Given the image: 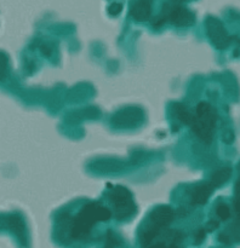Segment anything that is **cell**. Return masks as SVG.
<instances>
[{
	"instance_id": "2",
	"label": "cell",
	"mask_w": 240,
	"mask_h": 248,
	"mask_svg": "<svg viewBox=\"0 0 240 248\" xmlns=\"http://www.w3.org/2000/svg\"><path fill=\"white\" fill-rule=\"evenodd\" d=\"M217 114L216 110L206 102H200L196 107V115L193 116L191 127L193 132L206 144H210L213 138Z\"/></svg>"
},
{
	"instance_id": "10",
	"label": "cell",
	"mask_w": 240,
	"mask_h": 248,
	"mask_svg": "<svg viewBox=\"0 0 240 248\" xmlns=\"http://www.w3.org/2000/svg\"><path fill=\"white\" fill-rule=\"evenodd\" d=\"M230 174H232V169L230 167H224V169H221L220 171L215 172L213 176L211 177L210 184L213 188H218L222 184H224L228 179L230 178Z\"/></svg>"
},
{
	"instance_id": "13",
	"label": "cell",
	"mask_w": 240,
	"mask_h": 248,
	"mask_svg": "<svg viewBox=\"0 0 240 248\" xmlns=\"http://www.w3.org/2000/svg\"><path fill=\"white\" fill-rule=\"evenodd\" d=\"M228 237L230 239V241H240V218L238 222H235L234 224L230 228V232H228Z\"/></svg>"
},
{
	"instance_id": "1",
	"label": "cell",
	"mask_w": 240,
	"mask_h": 248,
	"mask_svg": "<svg viewBox=\"0 0 240 248\" xmlns=\"http://www.w3.org/2000/svg\"><path fill=\"white\" fill-rule=\"evenodd\" d=\"M112 213L108 208L98 205V203H86L82 207L81 212L74 218L72 228H70V236L75 240H82L90 234L92 227L96 222L108 220Z\"/></svg>"
},
{
	"instance_id": "16",
	"label": "cell",
	"mask_w": 240,
	"mask_h": 248,
	"mask_svg": "<svg viewBox=\"0 0 240 248\" xmlns=\"http://www.w3.org/2000/svg\"><path fill=\"white\" fill-rule=\"evenodd\" d=\"M121 9H123V6H121V4H118V2H114V4H112L111 6H109L108 12H109V14H111V15H113V16H115V15L120 14Z\"/></svg>"
},
{
	"instance_id": "17",
	"label": "cell",
	"mask_w": 240,
	"mask_h": 248,
	"mask_svg": "<svg viewBox=\"0 0 240 248\" xmlns=\"http://www.w3.org/2000/svg\"><path fill=\"white\" fill-rule=\"evenodd\" d=\"M194 239H195V244L199 245L203 242V240L205 239V230L204 229H200L198 230V232H195V236H194Z\"/></svg>"
},
{
	"instance_id": "7",
	"label": "cell",
	"mask_w": 240,
	"mask_h": 248,
	"mask_svg": "<svg viewBox=\"0 0 240 248\" xmlns=\"http://www.w3.org/2000/svg\"><path fill=\"white\" fill-rule=\"evenodd\" d=\"M175 212L169 206H159L155 208L150 215V222L153 227L161 229V228L167 227L170 223L174 220Z\"/></svg>"
},
{
	"instance_id": "15",
	"label": "cell",
	"mask_w": 240,
	"mask_h": 248,
	"mask_svg": "<svg viewBox=\"0 0 240 248\" xmlns=\"http://www.w3.org/2000/svg\"><path fill=\"white\" fill-rule=\"evenodd\" d=\"M118 246V239H116L115 235L113 234V232L109 230L108 232H107V245H106V248H115Z\"/></svg>"
},
{
	"instance_id": "20",
	"label": "cell",
	"mask_w": 240,
	"mask_h": 248,
	"mask_svg": "<svg viewBox=\"0 0 240 248\" xmlns=\"http://www.w3.org/2000/svg\"><path fill=\"white\" fill-rule=\"evenodd\" d=\"M235 211H237L238 216L240 218V196H238L237 200H235Z\"/></svg>"
},
{
	"instance_id": "18",
	"label": "cell",
	"mask_w": 240,
	"mask_h": 248,
	"mask_svg": "<svg viewBox=\"0 0 240 248\" xmlns=\"http://www.w3.org/2000/svg\"><path fill=\"white\" fill-rule=\"evenodd\" d=\"M218 228V222H216V220H210V222L208 223V225H206V230L208 232H213L215 229H217Z\"/></svg>"
},
{
	"instance_id": "8",
	"label": "cell",
	"mask_w": 240,
	"mask_h": 248,
	"mask_svg": "<svg viewBox=\"0 0 240 248\" xmlns=\"http://www.w3.org/2000/svg\"><path fill=\"white\" fill-rule=\"evenodd\" d=\"M130 14L136 21L144 22L150 16V2L149 0H136L132 4Z\"/></svg>"
},
{
	"instance_id": "19",
	"label": "cell",
	"mask_w": 240,
	"mask_h": 248,
	"mask_svg": "<svg viewBox=\"0 0 240 248\" xmlns=\"http://www.w3.org/2000/svg\"><path fill=\"white\" fill-rule=\"evenodd\" d=\"M40 51L44 53L45 56H50L51 55V48L48 47V45H41L40 46Z\"/></svg>"
},
{
	"instance_id": "9",
	"label": "cell",
	"mask_w": 240,
	"mask_h": 248,
	"mask_svg": "<svg viewBox=\"0 0 240 248\" xmlns=\"http://www.w3.org/2000/svg\"><path fill=\"white\" fill-rule=\"evenodd\" d=\"M213 186L210 183L203 184V186H199L194 189L193 194H192V202L194 205H204L206 203V201L208 200V198L211 196L213 191Z\"/></svg>"
},
{
	"instance_id": "6",
	"label": "cell",
	"mask_w": 240,
	"mask_h": 248,
	"mask_svg": "<svg viewBox=\"0 0 240 248\" xmlns=\"http://www.w3.org/2000/svg\"><path fill=\"white\" fill-rule=\"evenodd\" d=\"M142 120V111L138 108H125L115 114L113 123L119 127L133 126Z\"/></svg>"
},
{
	"instance_id": "5",
	"label": "cell",
	"mask_w": 240,
	"mask_h": 248,
	"mask_svg": "<svg viewBox=\"0 0 240 248\" xmlns=\"http://www.w3.org/2000/svg\"><path fill=\"white\" fill-rule=\"evenodd\" d=\"M166 21L169 19L171 23L178 27H188L195 22V16L189 10L182 6H174L172 9L167 10V14L164 15Z\"/></svg>"
},
{
	"instance_id": "14",
	"label": "cell",
	"mask_w": 240,
	"mask_h": 248,
	"mask_svg": "<svg viewBox=\"0 0 240 248\" xmlns=\"http://www.w3.org/2000/svg\"><path fill=\"white\" fill-rule=\"evenodd\" d=\"M216 213H217V216L220 217V219L222 220H227L228 218L230 217L229 207H228L227 205H224V203H220V205L217 206V208H216Z\"/></svg>"
},
{
	"instance_id": "23",
	"label": "cell",
	"mask_w": 240,
	"mask_h": 248,
	"mask_svg": "<svg viewBox=\"0 0 240 248\" xmlns=\"http://www.w3.org/2000/svg\"><path fill=\"white\" fill-rule=\"evenodd\" d=\"M167 248H178V247H176V246H170V247H167Z\"/></svg>"
},
{
	"instance_id": "11",
	"label": "cell",
	"mask_w": 240,
	"mask_h": 248,
	"mask_svg": "<svg viewBox=\"0 0 240 248\" xmlns=\"http://www.w3.org/2000/svg\"><path fill=\"white\" fill-rule=\"evenodd\" d=\"M175 111H176V118L181 123L186 124V125H191L194 115L189 113V110L186 107H183L182 104H175Z\"/></svg>"
},
{
	"instance_id": "4",
	"label": "cell",
	"mask_w": 240,
	"mask_h": 248,
	"mask_svg": "<svg viewBox=\"0 0 240 248\" xmlns=\"http://www.w3.org/2000/svg\"><path fill=\"white\" fill-rule=\"evenodd\" d=\"M206 28H208V34L210 36L211 41L213 45L220 50L227 47L230 43L229 36L227 35V31L223 28L222 23L217 18L208 17L206 19Z\"/></svg>"
},
{
	"instance_id": "21",
	"label": "cell",
	"mask_w": 240,
	"mask_h": 248,
	"mask_svg": "<svg viewBox=\"0 0 240 248\" xmlns=\"http://www.w3.org/2000/svg\"><path fill=\"white\" fill-rule=\"evenodd\" d=\"M235 191H237V195L240 196V179L238 181L237 186H235Z\"/></svg>"
},
{
	"instance_id": "12",
	"label": "cell",
	"mask_w": 240,
	"mask_h": 248,
	"mask_svg": "<svg viewBox=\"0 0 240 248\" xmlns=\"http://www.w3.org/2000/svg\"><path fill=\"white\" fill-rule=\"evenodd\" d=\"M10 225H11L12 230L17 234V236H18L19 239L24 240V232H26V229H24V225L23 223H22L21 218L16 217V216L12 217L11 219H10Z\"/></svg>"
},
{
	"instance_id": "22",
	"label": "cell",
	"mask_w": 240,
	"mask_h": 248,
	"mask_svg": "<svg viewBox=\"0 0 240 248\" xmlns=\"http://www.w3.org/2000/svg\"><path fill=\"white\" fill-rule=\"evenodd\" d=\"M149 248H167L166 246H165L164 244H158V245H154V246L149 247Z\"/></svg>"
},
{
	"instance_id": "3",
	"label": "cell",
	"mask_w": 240,
	"mask_h": 248,
	"mask_svg": "<svg viewBox=\"0 0 240 248\" xmlns=\"http://www.w3.org/2000/svg\"><path fill=\"white\" fill-rule=\"evenodd\" d=\"M111 199L115 207V216L116 219L124 220L128 218L132 217L135 215L136 207L135 202H133L132 195L130 191L124 186H116L111 194Z\"/></svg>"
}]
</instances>
